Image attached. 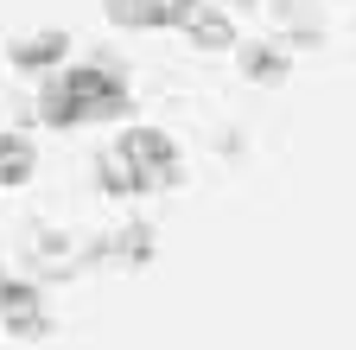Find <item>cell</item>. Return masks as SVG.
<instances>
[{"label": "cell", "mask_w": 356, "mask_h": 350, "mask_svg": "<svg viewBox=\"0 0 356 350\" xmlns=\"http://www.w3.org/2000/svg\"><path fill=\"white\" fill-rule=\"evenodd\" d=\"M134 115V90L115 58H96V64H70L58 83L38 90V121L44 127H83V121H121Z\"/></svg>", "instance_id": "obj_1"}, {"label": "cell", "mask_w": 356, "mask_h": 350, "mask_svg": "<svg viewBox=\"0 0 356 350\" xmlns=\"http://www.w3.org/2000/svg\"><path fill=\"white\" fill-rule=\"evenodd\" d=\"M115 153H121L134 172H140V185H147V191H172L178 179H185V166H178V141L165 134V127H147V121L121 127Z\"/></svg>", "instance_id": "obj_2"}, {"label": "cell", "mask_w": 356, "mask_h": 350, "mask_svg": "<svg viewBox=\"0 0 356 350\" xmlns=\"http://www.w3.org/2000/svg\"><path fill=\"white\" fill-rule=\"evenodd\" d=\"M165 32H185L197 51H229V45H236V26H229V13L204 7V0H172Z\"/></svg>", "instance_id": "obj_3"}, {"label": "cell", "mask_w": 356, "mask_h": 350, "mask_svg": "<svg viewBox=\"0 0 356 350\" xmlns=\"http://www.w3.org/2000/svg\"><path fill=\"white\" fill-rule=\"evenodd\" d=\"M70 58V32H26V38H13L7 45V64L19 70V77H44V70H58Z\"/></svg>", "instance_id": "obj_4"}, {"label": "cell", "mask_w": 356, "mask_h": 350, "mask_svg": "<svg viewBox=\"0 0 356 350\" xmlns=\"http://www.w3.org/2000/svg\"><path fill=\"white\" fill-rule=\"evenodd\" d=\"M0 319H7V331H13L19 344H32V337L51 331V325H44V299H38V287H26V280H0Z\"/></svg>", "instance_id": "obj_5"}, {"label": "cell", "mask_w": 356, "mask_h": 350, "mask_svg": "<svg viewBox=\"0 0 356 350\" xmlns=\"http://www.w3.org/2000/svg\"><path fill=\"white\" fill-rule=\"evenodd\" d=\"M159 248V236L147 223H127L121 236H102V242H89V261H127V268H147Z\"/></svg>", "instance_id": "obj_6"}, {"label": "cell", "mask_w": 356, "mask_h": 350, "mask_svg": "<svg viewBox=\"0 0 356 350\" xmlns=\"http://www.w3.org/2000/svg\"><path fill=\"white\" fill-rule=\"evenodd\" d=\"M102 13H108V26H121V32H165L172 0H102Z\"/></svg>", "instance_id": "obj_7"}, {"label": "cell", "mask_w": 356, "mask_h": 350, "mask_svg": "<svg viewBox=\"0 0 356 350\" xmlns=\"http://www.w3.org/2000/svg\"><path fill=\"white\" fill-rule=\"evenodd\" d=\"M32 172H38V153L26 134H0V191H19L32 185Z\"/></svg>", "instance_id": "obj_8"}, {"label": "cell", "mask_w": 356, "mask_h": 350, "mask_svg": "<svg viewBox=\"0 0 356 350\" xmlns=\"http://www.w3.org/2000/svg\"><path fill=\"white\" fill-rule=\"evenodd\" d=\"M96 185L108 191V198H147V185H140V172H134L121 153H102L96 159Z\"/></svg>", "instance_id": "obj_9"}, {"label": "cell", "mask_w": 356, "mask_h": 350, "mask_svg": "<svg viewBox=\"0 0 356 350\" xmlns=\"http://www.w3.org/2000/svg\"><path fill=\"white\" fill-rule=\"evenodd\" d=\"M242 77H248V83H286L293 64H286V51H274V45H242Z\"/></svg>", "instance_id": "obj_10"}]
</instances>
